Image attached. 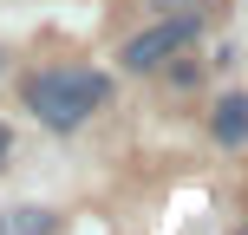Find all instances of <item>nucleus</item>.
I'll return each instance as SVG.
<instances>
[{
	"instance_id": "39448f33",
	"label": "nucleus",
	"mask_w": 248,
	"mask_h": 235,
	"mask_svg": "<svg viewBox=\"0 0 248 235\" xmlns=\"http://www.w3.org/2000/svg\"><path fill=\"white\" fill-rule=\"evenodd\" d=\"M157 7H170V13H196V7H209V0H157Z\"/></svg>"
},
{
	"instance_id": "423d86ee",
	"label": "nucleus",
	"mask_w": 248,
	"mask_h": 235,
	"mask_svg": "<svg viewBox=\"0 0 248 235\" xmlns=\"http://www.w3.org/2000/svg\"><path fill=\"white\" fill-rule=\"evenodd\" d=\"M0 157H7V124H0Z\"/></svg>"
},
{
	"instance_id": "6e6552de",
	"label": "nucleus",
	"mask_w": 248,
	"mask_h": 235,
	"mask_svg": "<svg viewBox=\"0 0 248 235\" xmlns=\"http://www.w3.org/2000/svg\"><path fill=\"white\" fill-rule=\"evenodd\" d=\"M0 65H7V59H0Z\"/></svg>"
},
{
	"instance_id": "f03ea898",
	"label": "nucleus",
	"mask_w": 248,
	"mask_h": 235,
	"mask_svg": "<svg viewBox=\"0 0 248 235\" xmlns=\"http://www.w3.org/2000/svg\"><path fill=\"white\" fill-rule=\"evenodd\" d=\"M189 39H196V13H170V20H157V26H144V33H131L118 59L131 65V72H157V65L170 59V52H183Z\"/></svg>"
},
{
	"instance_id": "20e7f679",
	"label": "nucleus",
	"mask_w": 248,
	"mask_h": 235,
	"mask_svg": "<svg viewBox=\"0 0 248 235\" xmlns=\"http://www.w3.org/2000/svg\"><path fill=\"white\" fill-rule=\"evenodd\" d=\"M7 229H13V235H52V216H46V209H13Z\"/></svg>"
},
{
	"instance_id": "7ed1b4c3",
	"label": "nucleus",
	"mask_w": 248,
	"mask_h": 235,
	"mask_svg": "<svg viewBox=\"0 0 248 235\" xmlns=\"http://www.w3.org/2000/svg\"><path fill=\"white\" fill-rule=\"evenodd\" d=\"M216 137H222V144H248V98L242 92L216 105Z\"/></svg>"
},
{
	"instance_id": "f257e3e1",
	"label": "nucleus",
	"mask_w": 248,
	"mask_h": 235,
	"mask_svg": "<svg viewBox=\"0 0 248 235\" xmlns=\"http://www.w3.org/2000/svg\"><path fill=\"white\" fill-rule=\"evenodd\" d=\"M26 105H33L52 131H78V124L105 105V78H98V72H78V65L33 72V78H26Z\"/></svg>"
},
{
	"instance_id": "0eeeda50",
	"label": "nucleus",
	"mask_w": 248,
	"mask_h": 235,
	"mask_svg": "<svg viewBox=\"0 0 248 235\" xmlns=\"http://www.w3.org/2000/svg\"><path fill=\"white\" fill-rule=\"evenodd\" d=\"M235 235H248V229H235Z\"/></svg>"
}]
</instances>
